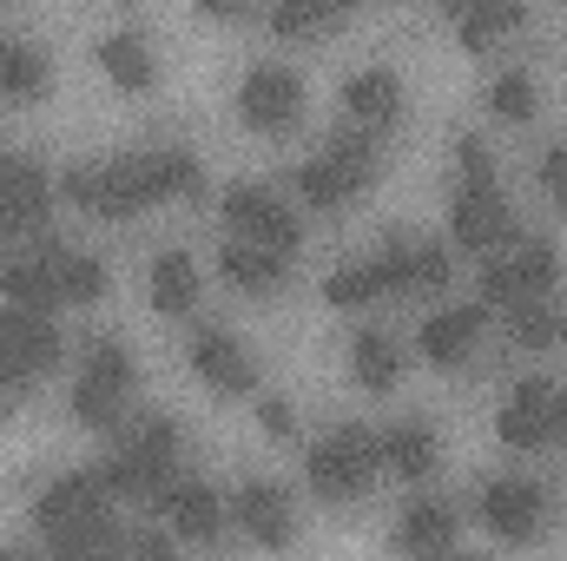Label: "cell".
<instances>
[{
    "label": "cell",
    "mask_w": 567,
    "mask_h": 561,
    "mask_svg": "<svg viewBox=\"0 0 567 561\" xmlns=\"http://www.w3.org/2000/svg\"><path fill=\"white\" fill-rule=\"evenodd\" d=\"M100 67L120 80V86H133V93H145L152 80H158V60H152V47H145L140 33L126 27V33H106L100 40Z\"/></svg>",
    "instance_id": "cell-28"
},
{
    "label": "cell",
    "mask_w": 567,
    "mask_h": 561,
    "mask_svg": "<svg viewBox=\"0 0 567 561\" xmlns=\"http://www.w3.org/2000/svg\"><path fill=\"white\" fill-rule=\"evenodd\" d=\"M542 185H548V198L567 212V133L548 145V152H542Z\"/></svg>",
    "instance_id": "cell-37"
},
{
    "label": "cell",
    "mask_w": 567,
    "mask_h": 561,
    "mask_svg": "<svg viewBox=\"0 0 567 561\" xmlns=\"http://www.w3.org/2000/svg\"><path fill=\"white\" fill-rule=\"evenodd\" d=\"M145 297H152V310H165V317L192 310V304H198V265H192L185 252H158V258H152V278H145Z\"/></svg>",
    "instance_id": "cell-25"
},
{
    "label": "cell",
    "mask_w": 567,
    "mask_h": 561,
    "mask_svg": "<svg viewBox=\"0 0 567 561\" xmlns=\"http://www.w3.org/2000/svg\"><path fill=\"white\" fill-rule=\"evenodd\" d=\"M377 272H383V290H435L449 284V252L435 238H390L377 252Z\"/></svg>",
    "instance_id": "cell-18"
},
{
    "label": "cell",
    "mask_w": 567,
    "mask_h": 561,
    "mask_svg": "<svg viewBox=\"0 0 567 561\" xmlns=\"http://www.w3.org/2000/svg\"><path fill=\"white\" fill-rule=\"evenodd\" d=\"M47 198H53L47 172L33 159H20V152H0V238L33 232L47 218Z\"/></svg>",
    "instance_id": "cell-14"
},
{
    "label": "cell",
    "mask_w": 567,
    "mask_h": 561,
    "mask_svg": "<svg viewBox=\"0 0 567 561\" xmlns=\"http://www.w3.org/2000/svg\"><path fill=\"white\" fill-rule=\"evenodd\" d=\"M343 185H350V198L363 192V185H377V172H383V152H377V140L370 133H330V145L317 152Z\"/></svg>",
    "instance_id": "cell-27"
},
{
    "label": "cell",
    "mask_w": 567,
    "mask_h": 561,
    "mask_svg": "<svg viewBox=\"0 0 567 561\" xmlns=\"http://www.w3.org/2000/svg\"><path fill=\"white\" fill-rule=\"evenodd\" d=\"M561 278V252L548 245V238H528L515 258H495V265H482V297L488 304H502V310H515V304H535V297H548Z\"/></svg>",
    "instance_id": "cell-8"
},
{
    "label": "cell",
    "mask_w": 567,
    "mask_h": 561,
    "mask_svg": "<svg viewBox=\"0 0 567 561\" xmlns=\"http://www.w3.org/2000/svg\"><path fill=\"white\" fill-rule=\"evenodd\" d=\"M60 364V330L53 317L33 310H0V390H27L40 370Z\"/></svg>",
    "instance_id": "cell-7"
},
{
    "label": "cell",
    "mask_w": 567,
    "mask_h": 561,
    "mask_svg": "<svg viewBox=\"0 0 567 561\" xmlns=\"http://www.w3.org/2000/svg\"><path fill=\"white\" fill-rule=\"evenodd\" d=\"M482 324H488V304H449V310L423 317V357L442 364V370L468 364L475 344H482Z\"/></svg>",
    "instance_id": "cell-19"
},
{
    "label": "cell",
    "mask_w": 567,
    "mask_h": 561,
    "mask_svg": "<svg viewBox=\"0 0 567 561\" xmlns=\"http://www.w3.org/2000/svg\"><path fill=\"white\" fill-rule=\"evenodd\" d=\"M158 502H165V522L178 529V542H218L225 536V502L212 482H172Z\"/></svg>",
    "instance_id": "cell-20"
},
{
    "label": "cell",
    "mask_w": 567,
    "mask_h": 561,
    "mask_svg": "<svg viewBox=\"0 0 567 561\" xmlns=\"http://www.w3.org/2000/svg\"><path fill=\"white\" fill-rule=\"evenodd\" d=\"M7 47H13V40H7V33H0V80H7Z\"/></svg>",
    "instance_id": "cell-43"
},
{
    "label": "cell",
    "mask_w": 567,
    "mask_h": 561,
    "mask_svg": "<svg viewBox=\"0 0 567 561\" xmlns=\"http://www.w3.org/2000/svg\"><path fill=\"white\" fill-rule=\"evenodd\" d=\"M100 516H113V489L100 482V469L53 476V482L33 496V522H40L47 536H60V529H80V522H100Z\"/></svg>",
    "instance_id": "cell-11"
},
{
    "label": "cell",
    "mask_w": 567,
    "mask_h": 561,
    "mask_svg": "<svg viewBox=\"0 0 567 561\" xmlns=\"http://www.w3.org/2000/svg\"><path fill=\"white\" fill-rule=\"evenodd\" d=\"M343 106H350L363 126H383V120H396V106H403V80H396L390 67H363V73L343 80Z\"/></svg>",
    "instance_id": "cell-24"
},
{
    "label": "cell",
    "mask_w": 567,
    "mask_h": 561,
    "mask_svg": "<svg viewBox=\"0 0 567 561\" xmlns=\"http://www.w3.org/2000/svg\"><path fill=\"white\" fill-rule=\"evenodd\" d=\"M377 297H383V272H377V258L343 265V272L323 278V304H337V310H363V304H377Z\"/></svg>",
    "instance_id": "cell-30"
},
{
    "label": "cell",
    "mask_w": 567,
    "mask_h": 561,
    "mask_svg": "<svg viewBox=\"0 0 567 561\" xmlns=\"http://www.w3.org/2000/svg\"><path fill=\"white\" fill-rule=\"evenodd\" d=\"M482 522L495 529V542H535L548 529V489L528 482V476H495L482 489Z\"/></svg>",
    "instance_id": "cell-10"
},
{
    "label": "cell",
    "mask_w": 567,
    "mask_h": 561,
    "mask_svg": "<svg viewBox=\"0 0 567 561\" xmlns=\"http://www.w3.org/2000/svg\"><path fill=\"white\" fill-rule=\"evenodd\" d=\"M80 212L93 218H133L158 198H192L198 192V159L185 145H158V152H126V159H93L73 165L60 185Z\"/></svg>",
    "instance_id": "cell-1"
},
{
    "label": "cell",
    "mask_w": 567,
    "mask_h": 561,
    "mask_svg": "<svg viewBox=\"0 0 567 561\" xmlns=\"http://www.w3.org/2000/svg\"><path fill=\"white\" fill-rule=\"evenodd\" d=\"M330 20H337L330 0H284V7H271V27H278V33H317V27H330Z\"/></svg>",
    "instance_id": "cell-36"
},
{
    "label": "cell",
    "mask_w": 567,
    "mask_h": 561,
    "mask_svg": "<svg viewBox=\"0 0 567 561\" xmlns=\"http://www.w3.org/2000/svg\"><path fill=\"white\" fill-rule=\"evenodd\" d=\"M0 561H53V555H33V549H7Z\"/></svg>",
    "instance_id": "cell-42"
},
{
    "label": "cell",
    "mask_w": 567,
    "mask_h": 561,
    "mask_svg": "<svg viewBox=\"0 0 567 561\" xmlns=\"http://www.w3.org/2000/svg\"><path fill=\"white\" fill-rule=\"evenodd\" d=\"M435 429L423 417H403L390 422V436H383V462H390V476H403V482H429L435 476Z\"/></svg>",
    "instance_id": "cell-22"
},
{
    "label": "cell",
    "mask_w": 567,
    "mask_h": 561,
    "mask_svg": "<svg viewBox=\"0 0 567 561\" xmlns=\"http://www.w3.org/2000/svg\"><path fill=\"white\" fill-rule=\"evenodd\" d=\"M297 106H303V80H297L284 60H258V67L238 80V113H245V126H258V133H284V126L297 120Z\"/></svg>",
    "instance_id": "cell-12"
},
{
    "label": "cell",
    "mask_w": 567,
    "mask_h": 561,
    "mask_svg": "<svg viewBox=\"0 0 567 561\" xmlns=\"http://www.w3.org/2000/svg\"><path fill=\"white\" fill-rule=\"evenodd\" d=\"M508 232H515V212H508L502 185L495 178H462L455 198H449V238L462 252H495Z\"/></svg>",
    "instance_id": "cell-9"
},
{
    "label": "cell",
    "mask_w": 567,
    "mask_h": 561,
    "mask_svg": "<svg viewBox=\"0 0 567 561\" xmlns=\"http://www.w3.org/2000/svg\"><path fill=\"white\" fill-rule=\"evenodd\" d=\"M53 542V561H120L133 542H126V529L113 522V516H100V522H80V529H60V536H47Z\"/></svg>",
    "instance_id": "cell-26"
},
{
    "label": "cell",
    "mask_w": 567,
    "mask_h": 561,
    "mask_svg": "<svg viewBox=\"0 0 567 561\" xmlns=\"http://www.w3.org/2000/svg\"><path fill=\"white\" fill-rule=\"evenodd\" d=\"M231 516H238V529L258 542V549H290V496H284L278 482H265V476H251V482H238V496H231Z\"/></svg>",
    "instance_id": "cell-16"
},
{
    "label": "cell",
    "mask_w": 567,
    "mask_h": 561,
    "mask_svg": "<svg viewBox=\"0 0 567 561\" xmlns=\"http://www.w3.org/2000/svg\"><path fill=\"white\" fill-rule=\"evenodd\" d=\"M488 113H502V120H528V113H535V73H522V67L495 73V80H488Z\"/></svg>",
    "instance_id": "cell-34"
},
{
    "label": "cell",
    "mask_w": 567,
    "mask_h": 561,
    "mask_svg": "<svg viewBox=\"0 0 567 561\" xmlns=\"http://www.w3.org/2000/svg\"><path fill=\"white\" fill-rule=\"evenodd\" d=\"M60 284H66V304H100L106 297V265L93 252H66L60 258Z\"/></svg>",
    "instance_id": "cell-35"
},
{
    "label": "cell",
    "mask_w": 567,
    "mask_h": 561,
    "mask_svg": "<svg viewBox=\"0 0 567 561\" xmlns=\"http://www.w3.org/2000/svg\"><path fill=\"white\" fill-rule=\"evenodd\" d=\"M290 185H297V198H303V205H317V212H337V205L350 198V185H343L323 159H303V165L290 172Z\"/></svg>",
    "instance_id": "cell-33"
},
{
    "label": "cell",
    "mask_w": 567,
    "mask_h": 561,
    "mask_svg": "<svg viewBox=\"0 0 567 561\" xmlns=\"http://www.w3.org/2000/svg\"><path fill=\"white\" fill-rule=\"evenodd\" d=\"M508 337H515L522 350H555V344H567V310L548 304V297L515 304V310H508Z\"/></svg>",
    "instance_id": "cell-29"
},
{
    "label": "cell",
    "mask_w": 567,
    "mask_h": 561,
    "mask_svg": "<svg viewBox=\"0 0 567 561\" xmlns=\"http://www.w3.org/2000/svg\"><path fill=\"white\" fill-rule=\"evenodd\" d=\"M396 549L410 561H449L455 555V509L442 496H416L396 516Z\"/></svg>",
    "instance_id": "cell-17"
},
{
    "label": "cell",
    "mask_w": 567,
    "mask_h": 561,
    "mask_svg": "<svg viewBox=\"0 0 567 561\" xmlns=\"http://www.w3.org/2000/svg\"><path fill=\"white\" fill-rule=\"evenodd\" d=\"M126 390H133V350L120 337H93L86 357H80V377H73L66 410H73L80 429H120Z\"/></svg>",
    "instance_id": "cell-4"
},
{
    "label": "cell",
    "mask_w": 567,
    "mask_h": 561,
    "mask_svg": "<svg viewBox=\"0 0 567 561\" xmlns=\"http://www.w3.org/2000/svg\"><path fill=\"white\" fill-rule=\"evenodd\" d=\"M172 469H178V422L172 417H140L120 429V442H113V456L100 462V482L113 489V496H165L172 489Z\"/></svg>",
    "instance_id": "cell-2"
},
{
    "label": "cell",
    "mask_w": 567,
    "mask_h": 561,
    "mask_svg": "<svg viewBox=\"0 0 567 561\" xmlns=\"http://www.w3.org/2000/svg\"><path fill=\"white\" fill-rule=\"evenodd\" d=\"M218 272L231 290H251V297H265V290H278L284 284V265L278 252H265V245H245V238H225V252H218Z\"/></svg>",
    "instance_id": "cell-23"
},
{
    "label": "cell",
    "mask_w": 567,
    "mask_h": 561,
    "mask_svg": "<svg viewBox=\"0 0 567 561\" xmlns=\"http://www.w3.org/2000/svg\"><path fill=\"white\" fill-rule=\"evenodd\" d=\"M60 258H66L60 245H40V252H20V258H7V265H0V297H7V310H33V317L60 310V304H66Z\"/></svg>",
    "instance_id": "cell-13"
},
{
    "label": "cell",
    "mask_w": 567,
    "mask_h": 561,
    "mask_svg": "<svg viewBox=\"0 0 567 561\" xmlns=\"http://www.w3.org/2000/svg\"><path fill=\"white\" fill-rule=\"evenodd\" d=\"M508 27H522V7L515 0H482V7H462V20H455V33H462V47H482V40H495V33H508Z\"/></svg>",
    "instance_id": "cell-32"
},
{
    "label": "cell",
    "mask_w": 567,
    "mask_h": 561,
    "mask_svg": "<svg viewBox=\"0 0 567 561\" xmlns=\"http://www.w3.org/2000/svg\"><path fill=\"white\" fill-rule=\"evenodd\" d=\"M133 561H185V549H178L165 529H140V536H133Z\"/></svg>",
    "instance_id": "cell-38"
},
{
    "label": "cell",
    "mask_w": 567,
    "mask_h": 561,
    "mask_svg": "<svg viewBox=\"0 0 567 561\" xmlns=\"http://www.w3.org/2000/svg\"><path fill=\"white\" fill-rule=\"evenodd\" d=\"M303 476H310V489H317L323 502H357V496L383 476V436L363 429V422H343V429H330V436L310 449Z\"/></svg>",
    "instance_id": "cell-3"
},
{
    "label": "cell",
    "mask_w": 567,
    "mask_h": 561,
    "mask_svg": "<svg viewBox=\"0 0 567 561\" xmlns=\"http://www.w3.org/2000/svg\"><path fill=\"white\" fill-rule=\"evenodd\" d=\"M192 370H198V384L218 390V397H245V390L258 384V364H251V350H245L231 330H198V337H192Z\"/></svg>",
    "instance_id": "cell-15"
},
{
    "label": "cell",
    "mask_w": 567,
    "mask_h": 561,
    "mask_svg": "<svg viewBox=\"0 0 567 561\" xmlns=\"http://www.w3.org/2000/svg\"><path fill=\"white\" fill-rule=\"evenodd\" d=\"M225 225H231V238L265 245V252H278V258H290V252L303 245L297 212L284 205L271 185H231V192H225Z\"/></svg>",
    "instance_id": "cell-6"
},
{
    "label": "cell",
    "mask_w": 567,
    "mask_h": 561,
    "mask_svg": "<svg viewBox=\"0 0 567 561\" xmlns=\"http://www.w3.org/2000/svg\"><path fill=\"white\" fill-rule=\"evenodd\" d=\"M0 93H13V100H40V93H47V53H40L33 40H13V47H7V80H0Z\"/></svg>",
    "instance_id": "cell-31"
},
{
    "label": "cell",
    "mask_w": 567,
    "mask_h": 561,
    "mask_svg": "<svg viewBox=\"0 0 567 561\" xmlns=\"http://www.w3.org/2000/svg\"><path fill=\"white\" fill-rule=\"evenodd\" d=\"M205 13H212V20H225V13L245 20V0H205Z\"/></svg>",
    "instance_id": "cell-41"
},
{
    "label": "cell",
    "mask_w": 567,
    "mask_h": 561,
    "mask_svg": "<svg viewBox=\"0 0 567 561\" xmlns=\"http://www.w3.org/2000/svg\"><path fill=\"white\" fill-rule=\"evenodd\" d=\"M495 436L508 449H548L567 436V390L548 377H522L508 390V404L495 410Z\"/></svg>",
    "instance_id": "cell-5"
},
{
    "label": "cell",
    "mask_w": 567,
    "mask_h": 561,
    "mask_svg": "<svg viewBox=\"0 0 567 561\" xmlns=\"http://www.w3.org/2000/svg\"><path fill=\"white\" fill-rule=\"evenodd\" d=\"M258 422H265V436H278V442L297 436V410H290L284 397H265V404H258Z\"/></svg>",
    "instance_id": "cell-39"
},
{
    "label": "cell",
    "mask_w": 567,
    "mask_h": 561,
    "mask_svg": "<svg viewBox=\"0 0 567 561\" xmlns=\"http://www.w3.org/2000/svg\"><path fill=\"white\" fill-rule=\"evenodd\" d=\"M455 152H462V178H495V159H488V145L475 140V133H462Z\"/></svg>",
    "instance_id": "cell-40"
},
{
    "label": "cell",
    "mask_w": 567,
    "mask_h": 561,
    "mask_svg": "<svg viewBox=\"0 0 567 561\" xmlns=\"http://www.w3.org/2000/svg\"><path fill=\"white\" fill-rule=\"evenodd\" d=\"M350 370H357V384L363 390H396V377H403V350H396V337L383 330V324H363L357 337H350Z\"/></svg>",
    "instance_id": "cell-21"
}]
</instances>
